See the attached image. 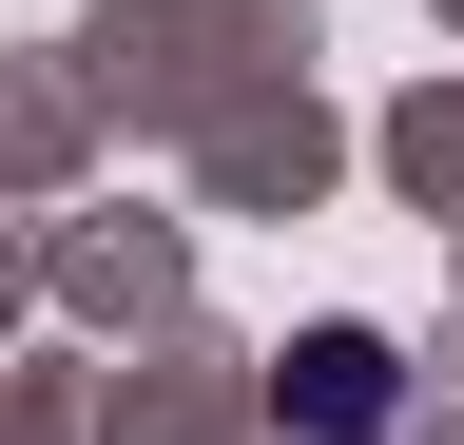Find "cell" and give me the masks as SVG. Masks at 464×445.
<instances>
[{"label": "cell", "instance_id": "1", "mask_svg": "<svg viewBox=\"0 0 464 445\" xmlns=\"http://www.w3.org/2000/svg\"><path fill=\"white\" fill-rule=\"evenodd\" d=\"M387 407H406L387 329H310V349H290V426H310V445H368Z\"/></svg>", "mask_w": 464, "mask_h": 445}]
</instances>
